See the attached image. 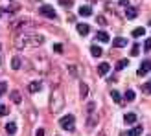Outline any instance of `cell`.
Segmentation results:
<instances>
[{
  "label": "cell",
  "mask_w": 151,
  "mask_h": 136,
  "mask_svg": "<svg viewBox=\"0 0 151 136\" xmlns=\"http://www.w3.org/2000/svg\"><path fill=\"white\" fill-rule=\"evenodd\" d=\"M59 125H61L65 131L72 132V131L76 129V118H74L72 114H66V116H63L61 120H59Z\"/></svg>",
  "instance_id": "1"
},
{
  "label": "cell",
  "mask_w": 151,
  "mask_h": 136,
  "mask_svg": "<svg viewBox=\"0 0 151 136\" xmlns=\"http://www.w3.org/2000/svg\"><path fill=\"white\" fill-rule=\"evenodd\" d=\"M39 13L42 15V17H46V19H55V17H57V15H55V9H54L52 6H46V4L39 7Z\"/></svg>",
  "instance_id": "2"
},
{
  "label": "cell",
  "mask_w": 151,
  "mask_h": 136,
  "mask_svg": "<svg viewBox=\"0 0 151 136\" xmlns=\"http://www.w3.org/2000/svg\"><path fill=\"white\" fill-rule=\"evenodd\" d=\"M26 44H28V33L17 35V39H15V46H17V48H22V46H26Z\"/></svg>",
  "instance_id": "3"
},
{
  "label": "cell",
  "mask_w": 151,
  "mask_h": 136,
  "mask_svg": "<svg viewBox=\"0 0 151 136\" xmlns=\"http://www.w3.org/2000/svg\"><path fill=\"white\" fill-rule=\"evenodd\" d=\"M147 74H149V61L144 59L142 64H140V68H138V75H147Z\"/></svg>",
  "instance_id": "4"
},
{
  "label": "cell",
  "mask_w": 151,
  "mask_h": 136,
  "mask_svg": "<svg viewBox=\"0 0 151 136\" xmlns=\"http://www.w3.org/2000/svg\"><path fill=\"white\" fill-rule=\"evenodd\" d=\"M55 105H52V110L54 112H57L59 109H61V105H63V97H61V94L59 92H55V101H54Z\"/></svg>",
  "instance_id": "5"
},
{
  "label": "cell",
  "mask_w": 151,
  "mask_h": 136,
  "mask_svg": "<svg viewBox=\"0 0 151 136\" xmlns=\"http://www.w3.org/2000/svg\"><path fill=\"white\" fill-rule=\"evenodd\" d=\"M124 122H125L127 125L137 123V114H134V112H129V114H125V116H124Z\"/></svg>",
  "instance_id": "6"
},
{
  "label": "cell",
  "mask_w": 151,
  "mask_h": 136,
  "mask_svg": "<svg viewBox=\"0 0 151 136\" xmlns=\"http://www.w3.org/2000/svg\"><path fill=\"white\" fill-rule=\"evenodd\" d=\"M109 70H111V64H109V63H101L100 66H98V74H100V75L109 74Z\"/></svg>",
  "instance_id": "7"
},
{
  "label": "cell",
  "mask_w": 151,
  "mask_h": 136,
  "mask_svg": "<svg viewBox=\"0 0 151 136\" xmlns=\"http://www.w3.org/2000/svg\"><path fill=\"white\" fill-rule=\"evenodd\" d=\"M37 90H41V83L39 81H33V83H29V85H28V92L29 94H35Z\"/></svg>",
  "instance_id": "8"
},
{
  "label": "cell",
  "mask_w": 151,
  "mask_h": 136,
  "mask_svg": "<svg viewBox=\"0 0 151 136\" xmlns=\"http://www.w3.org/2000/svg\"><path fill=\"white\" fill-rule=\"evenodd\" d=\"M79 15H81V17H90V15H92L90 6H79Z\"/></svg>",
  "instance_id": "9"
},
{
  "label": "cell",
  "mask_w": 151,
  "mask_h": 136,
  "mask_svg": "<svg viewBox=\"0 0 151 136\" xmlns=\"http://www.w3.org/2000/svg\"><path fill=\"white\" fill-rule=\"evenodd\" d=\"M96 39L101 41V42H109V35H107V31H103V29H101V31L96 33Z\"/></svg>",
  "instance_id": "10"
},
{
  "label": "cell",
  "mask_w": 151,
  "mask_h": 136,
  "mask_svg": "<svg viewBox=\"0 0 151 136\" xmlns=\"http://www.w3.org/2000/svg\"><path fill=\"white\" fill-rule=\"evenodd\" d=\"M112 44H114V46H116V48H124V46H125V44H127V41L124 39V37H116V39H114V41H112Z\"/></svg>",
  "instance_id": "11"
},
{
  "label": "cell",
  "mask_w": 151,
  "mask_h": 136,
  "mask_svg": "<svg viewBox=\"0 0 151 136\" xmlns=\"http://www.w3.org/2000/svg\"><path fill=\"white\" fill-rule=\"evenodd\" d=\"M6 132H7V134H17V125H15L13 122L6 123Z\"/></svg>",
  "instance_id": "12"
},
{
  "label": "cell",
  "mask_w": 151,
  "mask_h": 136,
  "mask_svg": "<svg viewBox=\"0 0 151 136\" xmlns=\"http://www.w3.org/2000/svg\"><path fill=\"white\" fill-rule=\"evenodd\" d=\"M9 97L13 99V103H22V99H20V94H19V90H11Z\"/></svg>",
  "instance_id": "13"
},
{
  "label": "cell",
  "mask_w": 151,
  "mask_h": 136,
  "mask_svg": "<svg viewBox=\"0 0 151 136\" xmlns=\"http://www.w3.org/2000/svg\"><path fill=\"white\" fill-rule=\"evenodd\" d=\"M90 54H92L94 57H100L101 55V48L98 46V44H92V46H90Z\"/></svg>",
  "instance_id": "14"
},
{
  "label": "cell",
  "mask_w": 151,
  "mask_h": 136,
  "mask_svg": "<svg viewBox=\"0 0 151 136\" xmlns=\"http://www.w3.org/2000/svg\"><path fill=\"white\" fill-rule=\"evenodd\" d=\"M88 24H78V31H79V35H88Z\"/></svg>",
  "instance_id": "15"
},
{
  "label": "cell",
  "mask_w": 151,
  "mask_h": 136,
  "mask_svg": "<svg viewBox=\"0 0 151 136\" xmlns=\"http://www.w3.org/2000/svg\"><path fill=\"white\" fill-rule=\"evenodd\" d=\"M111 97H112V101H114V103H120V101H122V96H120L118 90H111Z\"/></svg>",
  "instance_id": "16"
},
{
  "label": "cell",
  "mask_w": 151,
  "mask_h": 136,
  "mask_svg": "<svg viewBox=\"0 0 151 136\" xmlns=\"http://www.w3.org/2000/svg\"><path fill=\"white\" fill-rule=\"evenodd\" d=\"M125 15H127V19L133 20L134 17H137V9H134V7H127V13H125Z\"/></svg>",
  "instance_id": "17"
},
{
  "label": "cell",
  "mask_w": 151,
  "mask_h": 136,
  "mask_svg": "<svg viewBox=\"0 0 151 136\" xmlns=\"http://www.w3.org/2000/svg\"><path fill=\"white\" fill-rule=\"evenodd\" d=\"M144 33H146L144 28H134V29H133V37H142Z\"/></svg>",
  "instance_id": "18"
},
{
  "label": "cell",
  "mask_w": 151,
  "mask_h": 136,
  "mask_svg": "<svg viewBox=\"0 0 151 136\" xmlns=\"http://www.w3.org/2000/svg\"><path fill=\"white\" fill-rule=\"evenodd\" d=\"M11 66H13V70H19V68H20V57H13Z\"/></svg>",
  "instance_id": "19"
},
{
  "label": "cell",
  "mask_w": 151,
  "mask_h": 136,
  "mask_svg": "<svg viewBox=\"0 0 151 136\" xmlns=\"http://www.w3.org/2000/svg\"><path fill=\"white\" fill-rule=\"evenodd\" d=\"M79 92H81V97H85V96L88 94V88H87V85H85V83H81V87H79Z\"/></svg>",
  "instance_id": "20"
},
{
  "label": "cell",
  "mask_w": 151,
  "mask_h": 136,
  "mask_svg": "<svg viewBox=\"0 0 151 136\" xmlns=\"http://www.w3.org/2000/svg\"><path fill=\"white\" fill-rule=\"evenodd\" d=\"M125 99L127 101H133L134 99V92H133V90H125Z\"/></svg>",
  "instance_id": "21"
},
{
  "label": "cell",
  "mask_w": 151,
  "mask_h": 136,
  "mask_svg": "<svg viewBox=\"0 0 151 136\" xmlns=\"http://www.w3.org/2000/svg\"><path fill=\"white\" fill-rule=\"evenodd\" d=\"M127 66V59H122L118 64H116V70H122V68H125Z\"/></svg>",
  "instance_id": "22"
},
{
  "label": "cell",
  "mask_w": 151,
  "mask_h": 136,
  "mask_svg": "<svg viewBox=\"0 0 151 136\" xmlns=\"http://www.w3.org/2000/svg\"><path fill=\"white\" fill-rule=\"evenodd\" d=\"M6 90H7V83L6 81H0V94H4Z\"/></svg>",
  "instance_id": "23"
},
{
  "label": "cell",
  "mask_w": 151,
  "mask_h": 136,
  "mask_svg": "<svg viewBox=\"0 0 151 136\" xmlns=\"http://www.w3.org/2000/svg\"><path fill=\"white\" fill-rule=\"evenodd\" d=\"M138 50H140V44H134L131 48V55H138Z\"/></svg>",
  "instance_id": "24"
},
{
  "label": "cell",
  "mask_w": 151,
  "mask_h": 136,
  "mask_svg": "<svg viewBox=\"0 0 151 136\" xmlns=\"http://www.w3.org/2000/svg\"><path fill=\"white\" fill-rule=\"evenodd\" d=\"M59 4H61L63 7H70L72 6V0H59Z\"/></svg>",
  "instance_id": "25"
},
{
  "label": "cell",
  "mask_w": 151,
  "mask_h": 136,
  "mask_svg": "<svg viewBox=\"0 0 151 136\" xmlns=\"http://www.w3.org/2000/svg\"><path fill=\"white\" fill-rule=\"evenodd\" d=\"M0 116H7V107L6 105H0Z\"/></svg>",
  "instance_id": "26"
},
{
  "label": "cell",
  "mask_w": 151,
  "mask_h": 136,
  "mask_svg": "<svg viewBox=\"0 0 151 136\" xmlns=\"http://www.w3.org/2000/svg\"><path fill=\"white\" fill-rule=\"evenodd\" d=\"M54 50L57 52V54H61V52H63V46H61V44H59V42H57V44H55V46H54Z\"/></svg>",
  "instance_id": "27"
},
{
  "label": "cell",
  "mask_w": 151,
  "mask_h": 136,
  "mask_svg": "<svg viewBox=\"0 0 151 136\" xmlns=\"http://www.w3.org/2000/svg\"><path fill=\"white\" fill-rule=\"evenodd\" d=\"M144 48H146V52H149V48H151V41H149V39L144 42Z\"/></svg>",
  "instance_id": "28"
},
{
  "label": "cell",
  "mask_w": 151,
  "mask_h": 136,
  "mask_svg": "<svg viewBox=\"0 0 151 136\" xmlns=\"http://www.w3.org/2000/svg\"><path fill=\"white\" fill-rule=\"evenodd\" d=\"M35 136H44V129H37V132H35Z\"/></svg>",
  "instance_id": "29"
},
{
  "label": "cell",
  "mask_w": 151,
  "mask_h": 136,
  "mask_svg": "<svg viewBox=\"0 0 151 136\" xmlns=\"http://www.w3.org/2000/svg\"><path fill=\"white\" fill-rule=\"evenodd\" d=\"M142 90H144V92H149V83H146V85L142 87Z\"/></svg>",
  "instance_id": "30"
},
{
  "label": "cell",
  "mask_w": 151,
  "mask_h": 136,
  "mask_svg": "<svg viewBox=\"0 0 151 136\" xmlns=\"http://www.w3.org/2000/svg\"><path fill=\"white\" fill-rule=\"evenodd\" d=\"M125 136H137V134H134V132H133V131H129V132H127V134H125Z\"/></svg>",
  "instance_id": "31"
}]
</instances>
